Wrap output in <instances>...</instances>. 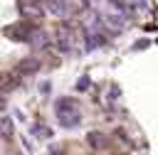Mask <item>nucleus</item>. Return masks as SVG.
I'll use <instances>...</instances> for the list:
<instances>
[{"mask_svg": "<svg viewBox=\"0 0 158 155\" xmlns=\"http://www.w3.org/2000/svg\"><path fill=\"white\" fill-rule=\"evenodd\" d=\"M89 143H94L91 148H104L101 143H106V138L104 135H96V133H89Z\"/></svg>", "mask_w": 158, "mask_h": 155, "instance_id": "6e6552de", "label": "nucleus"}, {"mask_svg": "<svg viewBox=\"0 0 158 155\" xmlns=\"http://www.w3.org/2000/svg\"><path fill=\"white\" fill-rule=\"evenodd\" d=\"M20 12L25 17H42V0H20Z\"/></svg>", "mask_w": 158, "mask_h": 155, "instance_id": "7ed1b4c3", "label": "nucleus"}, {"mask_svg": "<svg viewBox=\"0 0 158 155\" xmlns=\"http://www.w3.org/2000/svg\"><path fill=\"white\" fill-rule=\"evenodd\" d=\"M77 89H79V91H86V89H89V76H86V74L77 81Z\"/></svg>", "mask_w": 158, "mask_h": 155, "instance_id": "1a4fd4ad", "label": "nucleus"}, {"mask_svg": "<svg viewBox=\"0 0 158 155\" xmlns=\"http://www.w3.org/2000/svg\"><path fill=\"white\" fill-rule=\"evenodd\" d=\"M54 47H57L59 52H64V54L72 49V30H69V25H64V27L57 30V34H54Z\"/></svg>", "mask_w": 158, "mask_h": 155, "instance_id": "f03ea898", "label": "nucleus"}, {"mask_svg": "<svg viewBox=\"0 0 158 155\" xmlns=\"http://www.w3.org/2000/svg\"><path fill=\"white\" fill-rule=\"evenodd\" d=\"M54 113H57V121L62 128H77L81 123V113H79V106L74 103V98L69 96H62L54 106Z\"/></svg>", "mask_w": 158, "mask_h": 155, "instance_id": "f257e3e1", "label": "nucleus"}, {"mask_svg": "<svg viewBox=\"0 0 158 155\" xmlns=\"http://www.w3.org/2000/svg\"><path fill=\"white\" fill-rule=\"evenodd\" d=\"M32 133H35L37 138H49V135H52V130H49V128H42V123H37V125L32 128Z\"/></svg>", "mask_w": 158, "mask_h": 155, "instance_id": "0eeeda50", "label": "nucleus"}, {"mask_svg": "<svg viewBox=\"0 0 158 155\" xmlns=\"http://www.w3.org/2000/svg\"><path fill=\"white\" fill-rule=\"evenodd\" d=\"M40 69V62L37 59H22L17 64V74H35Z\"/></svg>", "mask_w": 158, "mask_h": 155, "instance_id": "423d86ee", "label": "nucleus"}, {"mask_svg": "<svg viewBox=\"0 0 158 155\" xmlns=\"http://www.w3.org/2000/svg\"><path fill=\"white\" fill-rule=\"evenodd\" d=\"M17 86V74H12V71H2L0 74V91H12Z\"/></svg>", "mask_w": 158, "mask_h": 155, "instance_id": "39448f33", "label": "nucleus"}, {"mask_svg": "<svg viewBox=\"0 0 158 155\" xmlns=\"http://www.w3.org/2000/svg\"><path fill=\"white\" fill-rule=\"evenodd\" d=\"M44 5H47V10L52 12V15H57V17H67L72 10H69V0H44Z\"/></svg>", "mask_w": 158, "mask_h": 155, "instance_id": "20e7f679", "label": "nucleus"}, {"mask_svg": "<svg viewBox=\"0 0 158 155\" xmlns=\"http://www.w3.org/2000/svg\"><path fill=\"white\" fill-rule=\"evenodd\" d=\"M2 108H5V98L0 96V111H2Z\"/></svg>", "mask_w": 158, "mask_h": 155, "instance_id": "9d476101", "label": "nucleus"}]
</instances>
